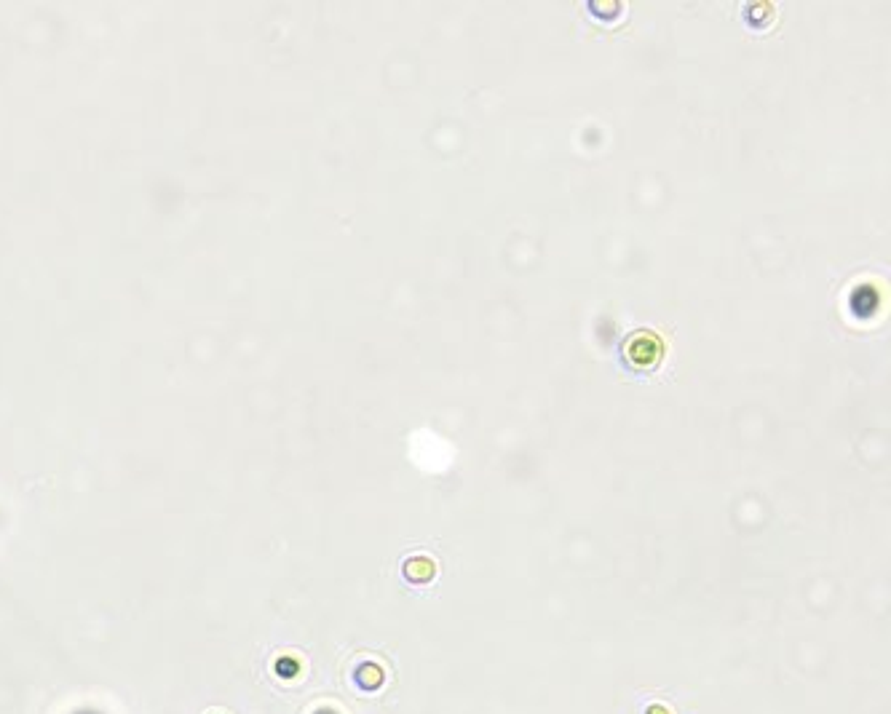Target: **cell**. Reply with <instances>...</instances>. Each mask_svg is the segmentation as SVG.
<instances>
[{
  "label": "cell",
  "instance_id": "3",
  "mask_svg": "<svg viewBox=\"0 0 891 714\" xmlns=\"http://www.w3.org/2000/svg\"><path fill=\"white\" fill-rule=\"evenodd\" d=\"M405 573L407 578H413L415 583H426L434 578V562L426 557H415L405 565Z\"/></svg>",
  "mask_w": 891,
  "mask_h": 714
},
{
  "label": "cell",
  "instance_id": "6",
  "mask_svg": "<svg viewBox=\"0 0 891 714\" xmlns=\"http://www.w3.org/2000/svg\"><path fill=\"white\" fill-rule=\"evenodd\" d=\"M73 714H99V712H94V709H78V712Z\"/></svg>",
  "mask_w": 891,
  "mask_h": 714
},
{
  "label": "cell",
  "instance_id": "2",
  "mask_svg": "<svg viewBox=\"0 0 891 714\" xmlns=\"http://www.w3.org/2000/svg\"><path fill=\"white\" fill-rule=\"evenodd\" d=\"M354 682L362 690H375L380 688V682H383V672H380V666L375 664H362L354 672Z\"/></svg>",
  "mask_w": 891,
  "mask_h": 714
},
{
  "label": "cell",
  "instance_id": "1",
  "mask_svg": "<svg viewBox=\"0 0 891 714\" xmlns=\"http://www.w3.org/2000/svg\"><path fill=\"white\" fill-rule=\"evenodd\" d=\"M624 353H627L629 364L637 367V370H653L664 356V343H661V337L656 332L640 329V332H632L627 337Z\"/></svg>",
  "mask_w": 891,
  "mask_h": 714
},
{
  "label": "cell",
  "instance_id": "5",
  "mask_svg": "<svg viewBox=\"0 0 891 714\" xmlns=\"http://www.w3.org/2000/svg\"><path fill=\"white\" fill-rule=\"evenodd\" d=\"M314 714H338V712H335V709H327V706H324V709H316Z\"/></svg>",
  "mask_w": 891,
  "mask_h": 714
},
{
  "label": "cell",
  "instance_id": "4",
  "mask_svg": "<svg viewBox=\"0 0 891 714\" xmlns=\"http://www.w3.org/2000/svg\"><path fill=\"white\" fill-rule=\"evenodd\" d=\"M276 674H279V677H289V680H292V677H297V674H300V661H295V658H289V656L279 658V661H276Z\"/></svg>",
  "mask_w": 891,
  "mask_h": 714
}]
</instances>
